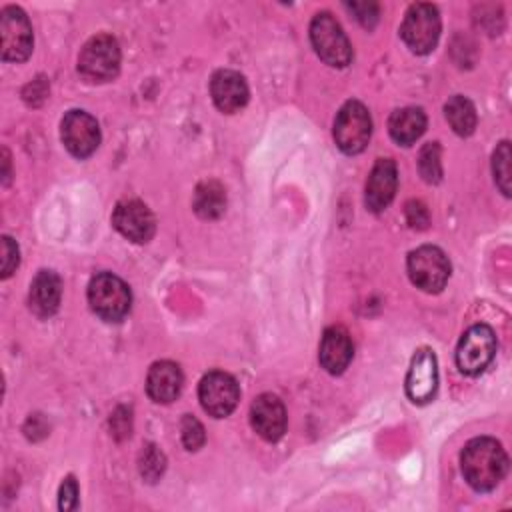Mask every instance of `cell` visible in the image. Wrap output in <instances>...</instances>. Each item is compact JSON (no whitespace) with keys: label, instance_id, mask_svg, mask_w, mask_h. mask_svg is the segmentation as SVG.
I'll use <instances>...</instances> for the list:
<instances>
[{"label":"cell","instance_id":"obj_23","mask_svg":"<svg viewBox=\"0 0 512 512\" xmlns=\"http://www.w3.org/2000/svg\"><path fill=\"white\" fill-rule=\"evenodd\" d=\"M138 468L146 482H156L166 470V458L156 444H146L138 456Z\"/></svg>","mask_w":512,"mask_h":512},{"label":"cell","instance_id":"obj_30","mask_svg":"<svg viewBox=\"0 0 512 512\" xmlns=\"http://www.w3.org/2000/svg\"><path fill=\"white\" fill-rule=\"evenodd\" d=\"M406 218L412 228H426L430 222L428 208L420 200H412L406 204Z\"/></svg>","mask_w":512,"mask_h":512},{"label":"cell","instance_id":"obj_4","mask_svg":"<svg viewBox=\"0 0 512 512\" xmlns=\"http://www.w3.org/2000/svg\"><path fill=\"white\" fill-rule=\"evenodd\" d=\"M120 70V46L110 34L92 36L80 50L78 72L88 82H108Z\"/></svg>","mask_w":512,"mask_h":512},{"label":"cell","instance_id":"obj_21","mask_svg":"<svg viewBox=\"0 0 512 512\" xmlns=\"http://www.w3.org/2000/svg\"><path fill=\"white\" fill-rule=\"evenodd\" d=\"M194 212L204 220L220 218L226 210V190L216 180H206L196 186L194 200H192Z\"/></svg>","mask_w":512,"mask_h":512},{"label":"cell","instance_id":"obj_25","mask_svg":"<svg viewBox=\"0 0 512 512\" xmlns=\"http://www.w3.org/2000/svg\"><path fill=\"white\" fill-rule=\"evenodd\" d=\"M510 142L504 140L496 146L492 154V172H494V182L500 188L504 196H510Z\"/></svg>","mask_w":512,"mask_h":512},{"label":"cell","instance_id":"obj_5","mask_svg":"<svg viewBox=\"0 0 512 512\" xmlns=\"http://www.w3.org/2000/svg\"><path fill=\"white\" fill-rule=\"evenodd\" d=\"M404 44L414 54H428L436 48L440 38V14L438 8L428 2H416L406 10L400 26Z\"/></svg>","mask_w":512,"mask_h":512},{"label":"cell","instance_id":"obj_11","mask_svg":"<svg viewBox=\"0 0 512 512\" xmlns=\"http://www.w3.org/2000/svg\"><path fill=\"white\" fill-rule=\"evenodd\" d=\"M60 136L72 156L88 158L100 144V126L92 114L84 110H70L62 118Z\"/></svg>","mask_w":512,"mask_h":512},{"label":"cell","instance_id":"obj_2","mask_svg":"<svg viewBox=\"0 0 512 512\" xmlns=\"http://www.w3.org/2000/svg\"><path fill=\"white\" fill-rule=\"evenodd\" d=\"M88 304L106 322H120L132 304L128 284L112 272H98L88 284Z\"/></svg>","mask_w":512,"mask_h":512},{"label":"cell","instance_id":"obj_12","mask_svg":"<svg viewBox=\"0 0 512 512\" xmlns=\"http://www.w3.org/2000/svg\"><path fill=\"white\" fill-rule=\"evenodd\" d=\"M114 228L136 244H146L156 230V220L150 208L140 200H122L112 212Z\"/></svg>","mask_w":512,"mask_h":512},{"label":"cell","instance_id":"obj_24","mask_svg":"<svg viewBox=\"0 0 512 512\" xmlns=\"http://www.w3.org/2000/svg\"><path fill=\"white\" fill-rule=\"evenodd\" d=\"M418 170L424 182L436 184L442 178V164H440V144L428 142L422 146L418 156Z\"/></svg>","mask_w":512,"mask_h":512},{"label":"cell","instance_id":"obj_31","mask_svg":"<svg viewBox=\"0 0 512 512\" xmlns=\"http://www.w3.org/2000/svg\"><path fill=\"white\" fill-rule=\"evenodd\" d=\"M8 166H10V162H8V152L4 150V184H6L8 178H10V176H8Z\"/></svg>","mask_w":512,"mask_h":512},{"label":"cell","instance_id":"obj_27","mask_svg":"<svg viewBox=\"0 0 512 512\" xmlns=\"http://www.w3.org/2000/svg\"><path fill=\"white\" fill-rule=\"evenodd\" d=\"M20 262V252H18V244L10 238V236H2V270L0 276L8 278Z\"/></svg>","mask_w":512,"mask_h":512},{"label":"cell","instance_id":"obj_28","mask_svg":"<svg viewBox=\"0 0 512 512\" xmlns=\"http://www.w3.org/2000/svg\"><path fill=\"white\" fill-rule=\"evenodd\" d=\"M76 506H78V484L74 476H66L58 490V508L68 512V510H74Z\"/></svg>","mask_w":512,"mask_h":512},{"label":"cell","instance_id":"obj_14","mask_svg":"<svg viewBox=\"0 0 512 512\" xmlns=\"http://www.w3.org/2000/svg\"><path fill=\"white\" fill-rule=\"evenodd\" d=\"M396 186H398L396 162L392 158H378L366 180V192H364L366 208L374 214L388 208V204L396 194Z\"/></svg>","mask_w":512,"mask_h":512},{"label":"cell","instance_id":"obj_22","mask_svg":"<svg viewBox=\"0 0 512 512\" xmlns=\"http://www.w3.org/2000/svg\"><path fill=\"white\" fill-rule=\"evenodd\" d=\"M444 116L450 124V128L458 134V136H470L476 128V108L474 104L466 98V96H452L446 104H444Z\"/></svg>","mask_w":512,"mask_h":512},{"label":"cell","instance_id":"obj_15","mask_svg":"<svg viewBox=\"0 0 512 512\" xmlns=\"http://www.w3.org/2000/svg\"><path fill=\"white\" fill-rule=\"evenodd\" d=\"M250 422L260 438L276 442L286 430V408L274 394H260L250 406Z\"/></svg>","mask_w":512,"mask_h":512},{"label":"cell","instance_id":"obj_17","mask_svg":"<svg viewBox=\"0 0 512 512\" xmlns=\"http://www.w3.org/2000/svg\"><path fill=\"white\" fill-rule=\"evenodd\" d=\"M352 356H354V346H352L350 334L342 326L326 328L320 342V352H318L320 366L328 374H342L352 362Z\"/></svg>","mask_w":512,"mask_h":512},{"label":"cell","instance_id":"obj_7","mask_svg":"<svg viewBox=\"0 0 512 512\" xmlns=\"http://www.w3.org/2000/svg\"><path fill=\"white\" fill-rule=\"evenodd\" d=\"M496 334L488 324L470 326L456 346V366L462 374L476 376L488 368L496 356Z\"/></svg>","mask_w":512,"mask_h":512},{"label":"cell","instance_id":"obj_1","mask_svg":"<svg viewBox=\"0 0 512 512\" xmlns=\"http://www.w3.org/2000/svg\"><path fill=\"white\" fill-rule=\"evenodd\" d=\"M460 468L464 480L478 492L494 490L508 472V456L502 444L490 436L472 438L462 454Z\"/></svg>","mask_w":512,"mask_h":512},{"label":"cell","instance_id":"obj_3","mask_svg":"<svg viewBox=\"0 0 512 512\" xmlns=\"http://www.w3.org/2000/svg\"><path fill=\"white\" fill-rule=\"evenodd\" d=\"M310 42L322 62L344 68L352 60V44L330 12H318L310 22Z\"/></svg>","mask_w":512,"mask_h":512},{"label":"cell","instance_id":"obj_13","mask_svg":"<svg viewBox=\"0 0 512 512\" xmlns=\"http://www.w3.org/2000/svg\"><path fill=\"white\" fill-rule=\"evenodd\" d=\"M438 390V362L430 348H420L412 356L406 374V394L414 404H426Z\"/></svg>","mask_w":512,"mask_h":512},{"label":"cell","instance_id":"obj_18","mask_svg":"<svg viewBox=\"0 0 512 512\" xmlns=\"http://www.w3.org/2000/svg\"><path fill=\"white\" fill-rule=\"evenodd\" d=\"M184 384V376L178 364L170 360L154 362L146 376V392L158 404H168L178 398Z\"/></svg>","mask_w":512,"mask_h":512},{"label":"cell","instance_id":"obj_10","mask_svg":"<svg viewBox=\"0 0 512 512\" xmlns=\"http://www.w3.org/2000/svg\"><path fill=\"white\" fill-rule=\"evenodd\" d=\"M198 398L204 412L214 418H224L236 408L240 400V388L230 374L212 370L200 380Z\"/></svg>","mask_w":512,"mask_h":512},{"label":"cell","instance_id":"obj_26","mask_svg":"<svg viewBox=\"0 0 512 512\" xmlns=\"http://www.w3.org/2000/svg\"><path fill=\"white\" fill-rule=\"evenodd\" d=\"M180 436H182V444L186 446V450H192V452L198 450L206 440L204 426L192 414H184V418L180 422Z\"/></svg>","mask_w":512,"mask_h":512},{"label":"cell","instance_id":"obj_29","mask_svg":"<svg viewBox=\"0 0 512 512\" xmlns=\"http://www.w3.org/2000/svg\"><path fill=\"white\" fill-rule=\"evenodd\" d=\"M346 8L366 28H372L378 20V4H374V2H352V4H346Z\"/></svg>","mask_w":512,"mask_h":512},{"label":"cell","instance_id":"obj_19","mask_svg":"<svg viewBox=\"0 0 512 512\" xmlns=\"http://www.w3.org/2000/svg\"><path fill=\"white\" fill-rule=\"evenodd\" d=\"M60 298H62L60 276L52 270H40L30 284V292H28L30 310L38 318H50L52 314L58 312Z\"/></svg>","mask_w":512,"mask_h":512},{"label":"cell","instance_id":"obj_8","mask_svg":"<svg viewBox=\"0 0 512 512\" xmlns=\"http://www.w3.org/2000/svg\"><path fill=\"white\" fill-rule=\"evenodd\" d=\"M408 276L412 284L424 292H440L450 278V262L438 246H420L408 254Z\"/></svg>","mask_w":512,"mask_h":512},{"label":"cell","instance_id":"obj_6","mask_svg":"<svg viewBox=\"0 0 512 512\" xmlns=\"http://www.w3.org/2000/svg\"><path fill=\"white\" fill-rule=\"evenodd\" d=\"M372 136V118L358 100H348L334 118V142L344 154H360Z\"/></svg>","mask_w":512,"mask_h":512},{"label":"cell","instance_id":"obj_16","mask_svg":"<svg viewBox=\"0 0 512 512\" xmlns=\"http://www.w3.org/2000/svg\"><path fill=\"white\" fill-rule=\"evenodd\" d=\"M210 96L220 112L234 114L248 102V84L236 70H218L210 80Z\"/></svg>","mask_w":512,"mask_h":512},{"label":"cell","instance_id":"obj_9","mask_svg":"<svg viewBox=\"0 0 512 512\" xmlns=\"http://www.w3.org/2000/svg\"><path fill=\"white\" fill-rule=\"evenodd\" d=\"M0 36H2V60L24 62L32 54L34 36L32 24L22 8L4 6L0 12Z\"/></svg>","mask_w":512,"mask_h":512},{"label":"cell","instance_id":"obj_20","mask_svg":"<svg viewBox=\"0 0 512 512\" xmlns=\"http://www.w3.org/2000/svg\"><path fill=\"white\" fill-rule=\"evenodd\" d=\"M426 130V114L422 108L406 106L400 110H394L388 120V132L394 142L402 146L414 144Z\"/></svg>","mask_w":512,"mask_h":512}]
</instances>
